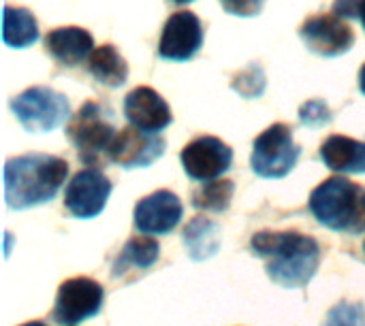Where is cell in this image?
Returning a JSON list of instances; mask_svg holds the SVG:
<instances>
[{
  "label": "cell",
  "instance_id": "17",
  "mask_svg": "<svg viewBox=\"0 0 365 326\" xmlns=\"http://www.w3.org/2000/svg\"><path fill=\"white\" fill-rule=\"evenodd\" d=\"M88 70L107 88H120L128 79V64L113 45L96 47L88 58Z\"/></svg>",
  "mask_w": 365,
  "mask_h": 326
},
{
  "label": "cell",
  "instance_id": "21",
  "mask_svg": "<svg viewBox=\"0 0 365 326\" xmlns=\"http://www.w3.org/2000/svg\"><path fill=\"white\" fill-rule=\"evenodd\" d=\"M233 190H235L233 182H229V179L207 182L192 194V205L197 209H205V211H225L231 205Z\"/></svg>",
  "mask_w": 365,
  "mask_h": 326
},
{
  "label": "cell",
  "instance_id": "27",
  "mask_svg": "<svg viewBox=\"0 0 365 326\" xmlns=\"http://www.w3.org/2000/svg\"><path fill=\"white\" fill-rule=\"evenodd\" d=\"M359 90L365 94V64L361 66V70H359Z\"/></svg>",
  "mask_w": 365,
  "mask_h": 326
},
{
  "label": "cell",
  "instance_id": "16",
  "mask_svg": "<svg viewBox=\"0 0 365 326\" xmlns=\"http://www.w3.org/2000/svg\"><path fill=\"white\" fill-rule=\"evenodd\" d=\"M321 160L338 173H365V143L344 135H331L321 145Z\"/></svg>",
  "mask_w": 365,
  "mask_h": 326
},
{
  "label": "cell",
  "instance_id": "23",
  "mask_svg": "<svg viewBox=\"0 0 365 326\" xmlns=\"http://www.w3.org/2000/svg\"><path fill=\"white\" fill-rule=\"evenodd\" d=\"M323 326H365V307L361 303H338L329 310Z\"/></svg>",
  "mask_w": 365,
  "mask_h": 326
},
{
  "label": "cell",
  "instance_id": "9",
  "mask_svg": "<svg viewBox=\"0 0 365 326\" xmlns=\"http://www.w3.org/2000/svg\"><path fill=\"white\" fill-rule=\"evenodd\" d=\"M203 45V23L192 11H178L165 21L158 56L171 62H186L197 56Z\"/></svg>",
  "mask_w": 365,
  "mask_h": 326
},
{
  "label": "cell",
  "instance_id": "19",
  "mask_svg": "<svg viewBox=\"0 0 365 326\" xmlns=\"http://www.w3.org/2000/svg\"><path fill=\"white\" fill-rule=\"evenodd\" d=\"M184 243L192 261H205L220 248V228L207 218H195L184 228Z\"/></svg>",
  "mask_w": 365,
  "mask_h": 326
},
{
  "label": "cell",
  "instance_id": "6",
  "mask_svg": "<svg viewBox=\"0 0 365 326\" xmlns=\"http://www.w3.org/2000/svg\"><path fill=\"white\" fill-rule=\"evenodd\" d=\"M11 111L28 132L41 135L58 128L64 120H68L71 105L64 94L45 85H34L11 100Z\"/></svg>",
  "mask_w": 365,
  "mask_h": 326
},
{
  "label": "cell",
  "instance_id": "15",
  "mask_svg": "<svg viewBox=\"0 0 365 326\" xmlns=\"http://www.w3.org/2000/svg\"><path fill=\"white\" fill-rule=\"evenodd\" d=\"M45 51L62 66H77L94 51V38L86 28L64 26L45 34Z\"/></svg>",
  "mask_w": 365,
  "mask_h": 326
},
{
  "label": "cell",
  "instance_id": "28",
  "mask_svg": "<svg viewBox=\"0 0 365 326\" xmlns=\"http://www.w3.org/2000/svg\"><path fill=\"white\" fill-rule=\"evenodd\" d=\"M359 19H361V26L365 30V0H359Z\"/></svg>",
  "mask_w": 365,
  "mask_h": 326
},
{
  "label": "cell",
  "instance_id": "5",
  "mask_svg": "<svg viewBox=\"0 0 365 326\" xmlns=\"http://www.w3.org/2000/svg\"><path fill=\"white\" fill-rule=\"evenodd\" d=\"M302 156V147L293 139V128L278 122L265 128L252 143V171L265 179L289 175Z\"/></svg>",
  "mask_w": 365,
  "mask_h": 326
},
{
  "label": "cell",
  "instance_id": "7",
  "mask_svg": "<svg viewBox=\"0 0 365 326\" xmlns=\"http://www.w3.org/2000/svg\"><path fill=\"white\" fill-rule=\"evenodd\" d=\"M299 36L306 47L323 58H338L355 45V32L346 19L334 13H319L299 26Z\"/></svg>",
  "mask_w": 365,
  "mask_h": 326
},
{
  "label": "cell",
  "instance_id": "3",
  "mask_svg": "<svg viewBox=\"0 0 365 326\" xmlns=\"http://www.w3.org/2000/svg\"><path fill=\"white\" fill-rule=\"evenodd\" d=\"M310 211L336 233L359 235L365 231V188L344 177H329L310 194Z\"/></svg>",
  "mask_w": 365,
  "mask_h": 326
},
{
  "label": "cell",
  "instance_id": "2",
  "mask_svg": "<svg viewBox=\"0 0 365 326\" xmlns=\"http://www.w3.org/2000/svg\"><path fill=\"white\" fill-rule=\"evenodd\" d=\"M68 164L49 154L9 158L4 167V196L11 209H28L51 201L62 188Z\"/></svg>",
  "mask_w": 365,
  "mask_h": 326
},
{
  "label": "cell",
  "instance_id": "11",
  "mask_svg": "<svg viewBox=\"0 0 365 326\" xmlns=\"http://www.w3.org/2000/svg\"><path fill=\"white\" fill-rule=\"evenodd\" d=\"M109 194L111 182L103 175V171L83 169L71 179L64 194V207L75 218H96L105 209Z\"/></svg>",
  "mask_w": 365,
  "mask_h": 326
},
{
  "label": "cell",
  "instance_id": "20",
  "mask_svg": "<svg viewBox=\"0 0 365 326\" xmlns=\"http://www.w3.org/2000/svg\"><path fill=\"white\" fill-rule=\"evenodd\" d=\"M156 261L158 243L154 241V237H133L113 263V275L118 278L126 269H150Z\"/></svg>",
  "mask_w": 365,
  "mask_h": 326
},
{
  "label": "cell",
  "instance_id": "24",
  "mask_svg": "<svg viewBox=\"0 0 365 326\" xmlns=\"http://www.w3.org/2000/svg\"><path fill=\"white\" fill-rule=\"evenodd\" d=\"M299 122L308 128H321L331 122V111L323 100H308L299 109Z\"/></svg>",
  "mask_w": 365,
  "mask_h": 326
},
{
  "label": "cell",
  "instance_id": "14",
  "mask_svg": "<svg viewBox=\"0 0 365 326\" xmlns=\"http://www.w3.org/2000/svg\"><path fill=\"white\" fill-rule=\"evenodd\" d=\"M124 115L130 122V126L143 132H152V135H158L160 130H165L173 120L171 109L165 102V98L156 90L145 88V85L135 88L133 92L126 94Z\"/></svg>",
  "mask_w": 365,
  "mask_h": 326
},
{
  "label": "cell",
  "instance_id": "26",
  "mask_svg": "<svg viewBox=\"0 0 365 326\" xmlns=\"http://www.w3.org/2000/svg\"><path fill=\"white\" fill-rule=\"evenodd\" d=\"M331 13L349 19V17H359V0H336L331 6Z\"/></svg>",
  "mask_w": 365,
  "mask_h": 326
},
{
  "label": "cell",
  "instance_id": "10",
  "mask_svg": "<svg viewBox=\"0 0 365 326\" xmlns=\"http://www.w3.org/2000/svg\"><path fill=\"white\" fill-rule=\"evenodd\" d=\"M182 167L190 179L212 182L231 169L233 149L216 137H199L182 149Z\"/></svg>",
  "mask_w": 365,
  "mask_h": 326
},
{
  "label": "cell",
  "instance_id": "1",
  "mask_svg": "<svg viewBox=\"0 0 365 326\" xmlns=\"http://www.w3.org/2000/svg\"><path fill=\"white\" fill-rule=\"evenodd\" d=\"M257 256L265 258L267 275L284 288L306 286L319 265L321 248L312 237L302 233H257L250 241Z\"/></svg>",
  "mask_w": 365,
  "mask_h": 326
},
{
  "label": "cell",
  "instance_id": "29",
  "mask_svg": "<svg viewBox=\"0 0 365 326\" xmlns=\"http://www.w3.org/2000/svg\"><path fill=\"white\" fill-rule=\"evenodd\" d=\"M171 2H175V4H188V2H195V0H171Z\"/></svg>",
  "mask_w": 365,
  "mask_h": 326
},
{
  "label": "cell",
  "instance_id": "12",
  "mask_svg": "<svg viewBox=\"0 0 365 326\" xmlns=\"http://www.w3.org/2000/svg\"><path fill=\"white\" fill-rule=\"evenodd\" d=\"M165 154V139L160 135L143 132L135 126L122 128L109 149V160L124 169L150 167Z\"/></svg>",
  "mask_w": 365,
  "mask_h": 326
},
{
  "label": "cell",
  "instance_id": "13",
  "mask_svg": "<svg viewBox=\"0 0 365 326\" xmlns=\"http://www.w3.org/2000/svg\"><path fill=\"white\" fill-rule=\"evenodd\" d=\"M182 214L184 207L180 199L169 190H158L137 203L135 226L145 235H165L180 224Z\"/></svg>",
  "mask_w": 365,
  "mask_h": 326
},
{
  "label": "cell",
  "instance_id": "8",
  "mask_svg": "<svg viewBox=\"0 0 365 326\" xmlns=\"http://www.w3.org/2000/svg\"><path fill=\"white\" fill-rule=\"evenodd\" d=\"M103 286L90 278L66 280L56 297L53 318L60 325H79L88 318H94L103 307Z\"/></svg>",
  "mask_w": 365,
  "mask_h": 326
},
{
  "label": "cell",
  "instance_id": "30",
  "mask_svg": "<svg viewBox=\"0 0 365 326\" xmlns=\"http://www.w3.org/2000/svg\"><path fill=\"white\" fill-rule=\"evenodd\" d=\"M21 326H47V325H43V322H28V325H21Z\"/></svg>",
  "mask_w": 365,
  "mask_h": 326
},
{
  "label": "cell",
  "instance_id": "18",
  "mask_svg": "<svg viewBox=\"0 0 365 326\" xmlns=\"http://www.w3.org/2000/svg\"><path fill=\"white\" fill-rule=\"evenodd\" d=\"M38 38L36 17L24 6H4L2 19V41L13 49H26Z\"/></svg>",
  "mask_w": 365,
  "mask_h": 326
},
{
  "label": "cell",
  "instance_id": "4",
  "mask_svg": "<svg viewBox=\"0 0 365 326\" xmlns=\"http://www.w3.org/2000/svg\"><path fill=\"white\" fill-rule=\"evenodd\" d=\"M111 115L113 113L109 107L88 100L68 120L66 139L75 145L83 164L96 167L105 156H109V149L118 135Z\"/></svg>",
  "mask_w": 365,
  "mask_h": 326
},
{
  "label": "cell",
  "instance_id": "25",
  "mask_svg": "<svg viewBox=\"0 0 365 326\" xmlns=\"http://www.w3.org/2000/svg\"><path fill=\"white\" fill-rule=\"evenodd\" d=\"M222 9L229 15H237V17H255L263 11L265 0H220Z\"/></svg>",
  "mask_w": 365,
  "mask_h": 326
},
{
  "label": "cell",
  "instance_id": "22",
  "mask_svg": "<svg viewBox=\"0 0 365 326\" xmlns=\"http://www.w3.org/2000/svg\"><path fill=\"white\" fill-rule=\"evenodd\" d=\"M231 88L244 98H259L265 92V73L259 64H250L237 73L231 81Z\"/></svg>",
  "mask_w": 365,
  "mask_h": 326
}]
</instances>
